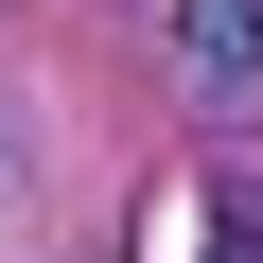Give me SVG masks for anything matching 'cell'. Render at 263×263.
Here are the masks:
<instances>
[{"instance_id":"cell-1","label":"cell","mask_w":263,"mask_h":263,"mask_svg":"<svg viewBox=\"0 0 263 263\" xmlns=\"http://www.w3.org/2000/svg\"><path fill=\"white\" fill-rule=\"evenodd\" d=\"M158 35L193 53V88H246V53H263V0H176Z\"/></svg>"}]
</instances>
